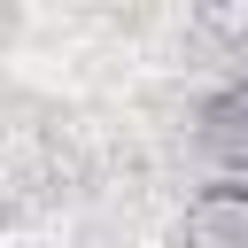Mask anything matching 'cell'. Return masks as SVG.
Masks as SVG:
<instances>
[{"instance_id":"6da1fadb","label":"cell","mask_w":248,"mask_h":248,"mask_svg":"<svg viewBox=\"0 0 248 248\" xmlns=\"http://www.w3.org/2000/svg\"><path fill=\"white\" fill-rule=\"evenodd\" d=\"M202 155L217 163V178L248 186V70L202 101Z\"/></svg>"},{"instance_id":"7a4b0ae2","label":"cell","mask_w":248,"mask_h":248,"mask_svg":"<svg viewBox=\"0 0 248 248\" xmlns=\"http://www.w3.org/2000/svg\"><path fill=\"white\" fill-rule=\"evenodd\" d=\"M178 240L186 248H248V186H232V178L202 186L178 217Z\"/></svg>"}]
</instances>
